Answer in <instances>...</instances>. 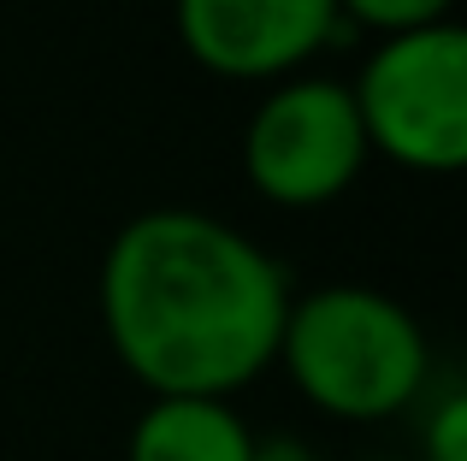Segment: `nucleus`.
<instances>
[{"instance_id": "obj_2", "label": "nucleus", "mask_w": 467, "mask_h": 461, "mask_svg": "<svg viewBox=\"0 0 467 461\" xmlns=\"http://www.w3.org/2000/svg\"><path fill=\"white\" fill-rule=\"evenodd\" d=\"M302 403L331 420H390L414 408L432 379V343L397 296L373 284H319L290 296L278 361Z\"/></svg>"}, {"instance_id": "obj_4", "label": "nucleus", "mask_w": 467, "mask_h": 461, "mask_svg": "<svg viewBox=\"0 0 467 461\" xmlns=\"http://www.w3.org/2000/svg\"><path fill=\"white\" fill-rule=\"evenodd\" d=\"M367 130L355 113L349 83L296 71L285 83H266L243 125V178L261 201L290 213L331 208L361 178Z\"/></svg>"}, {"instance_id": "obj_9", "label": "nucleus", "mask_w": 467, "mask_h": 461, "mask_svg": "<svg viewBox=\"0 0 467 461\" xmlns=\"http://www.w3.org/2000/svg\"><path fill=\"white\" fill-rule=\"evenodd\" d=\"M254 461H314V450L302 438H254Z\"/></svg>"}, {"instance_id": "obj_3", "label": "nucleus", "mask_w": 467, "mask_h": 461, "mask_svg": "<svg viewBox=\"0 0 467 461\" xmlns=\"http://www.w3.org/2000/svg\"><path fill=\"white\" fill-rule=\"evenodd\" d=\"M367 154L420 178L467 166V36L462 24L385 36L349 83Z\"/></svg>"}, {"instance_id": "obj_6", "label": "nucleus", "mask_w": 467, "mask_h": 461, "mask_svg": "<svg viewBox=\"0 0 467 461\" xmlns=\"http://www.w3.org/2000/svg\"><path fill=\"white\" fill-rule=\"evenodd\" d=\"M125 461H254V432L219 396H149Z\"/></svg>"}, {"instance_id": "obj_8", "label": "nucleus", "mask_w": 467, "mask_h": 461, "mask_svg": "<svg viewBox=\"0 0 467 461\" xmlns=\"http://www.w3.org/2000/svg\"><path fill=\"white\" fill-rule=\"evenodd\" d=\"M420 461H467V396L462 384L438 391L420 420Z\"/></svg>"}, {"instance_id": "obj_5", "label": "nucleus", "mask_w": 467, "mask_h": 461, "mask_svg": "<svg viewBox=\"0 0 467 461\" xmlns=\"http://www.w3.org/2000/svg\"><path fill=\"white\" fill-rule=\"evenodd\" d=\"M178 42L225 83H285L337 36V0H171Z\"/></svg>"}, {"instance_id": "obj_7", "label": "nucleus", "mask_w": 467, "mask_h": 461, "mask_svg": "<svg viewBox=\"0 0 467 461\" xmlns=\"http://www.w3.org/2000/svg\"><path fill=\"white\" fill-rule=\"evenodd\" d=\"M343 24H361L379 42L409 30H432V24H456V0H337Z\"/></svg>"}, {"instance_id": "obj_1", "label": "nucleus", "mask_w": 467, "mask_h": 461, "mask_svg": "<svg viewBox=\"0 0 467 461\" xmlns=\"http://www.w3.org/2000/svg\"><path fill=\"white\" fill-rule=\"evenodd\" d=\"M290 278L249 230L202 208H149L101 254V325L149 396H231L278 361Z\"/></svg>"}]
</instances>
